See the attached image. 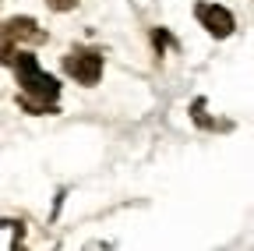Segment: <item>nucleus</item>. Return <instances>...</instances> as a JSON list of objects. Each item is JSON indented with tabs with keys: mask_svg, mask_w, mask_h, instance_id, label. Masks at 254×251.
<instances>
[{
	"mask_svg": "<svg viewBox=\"0 0 254 251\" xmlns=\"http://www.w3.org/2000/svg\"><path fill=\"white\" fill-rule=\"evenodd\" d=\"M11 68H14V78H18V85H21L25 96L43 99V103H57V96H60V82L39 68L36 53H14V57H11Z\"/></svg>",
	"mask_w": 254,
	"mask_h": 251,
	"instance_id": "nucleus-1",
	"label": "nucleus"
},
{
	"mask_svg": "<svg viewBox=\"0 0 254 251\" xmlns=\"http://www.w3.org/2000/svg\"><path fill=\"white\" fill-rule=\"evenodd\" d=\"M64 75H71L78 85H95L103 78V50L95 46H71L64 53Z\"/></svg>",
	"mask_w": 254,
	"mask_h": 251,
	"instance_id": "nucleus-2",
	"label": "nucleus"
},
{
	"mask_svg": "<svg viewBox=\"0 0 254 251\" xmlns=\"http://www.w3.org/2000/svg\"><path fill=\"white\" fill-rule=\"evenodd\" d=\"M194 18L201 21L205 32H208V36H215V39H230V36H233V28H237V18L230 14V7H222V4H208V0L194 4Z\"/></svg>",
	"mask_w": 254,
	"mask_h": 251,
	"instance_id": "nucleus-3",
	"label": "nucleus"
},
{
	"mask_svg": "<svg viewBox=\"0 0 254 251\" xmlns=\"http://www.w3.org/2000/svg\"><path fill=\"white\" fill-rule=\"evenodd\" d=\"M4 36L7 39H18V43H32V46L46 43V32L39 28L36 18H7L4 21Z\"/></svg>",
	"mask_w": 254,
	"mask_h": 251,
	"instance_id": "nucleus-4",
	"label": "nucleus"
},
{
	"mask_svg": "<svg viewBox=\"0 0 254 251\" xmlns=\"http://www.w3.org/2000/svg\"><path fill=\"white\" fill-rule=\"evenodd\" d=\"M18 106L25 110V113H60L57 110V103H43V99H32V96H25V92H18Z\"/></svg>",
	"mask_w": 254,
	"mask_h": 251,
	"instance_id": "nucleus-5",
	"label": "nucleus"
},
{
	"mask_svg": "<svg viewBox=\"0 0 254 251\" xmlns=\"http://www.w3.org/2000/svg\"><path fill=\"white\" fill-rule=\"evenodd\" d=\"M81 4V0H46V7L50 11H57V14H64V11H74Z\"/></svg>",
	"mask_w": 254,
	"mask_h": 251,
	"instance_id": "nucleus-6",
	"label": "nucleus"
}]
</instances>
